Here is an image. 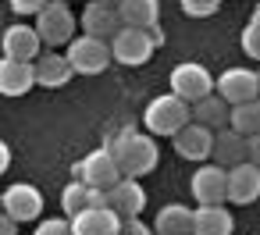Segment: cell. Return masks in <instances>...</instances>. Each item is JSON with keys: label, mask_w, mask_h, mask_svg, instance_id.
Returning <instances> with one entry per match:
<instances>
[{"label": "cell", "mask_w": 260, "mask_h": 235, "mask_svg": "<svg viewBox=\"0 0 260 235\" xmlns=\"http://www.w3.org/2000/svg\"><path fill=\"white\" fill-rule=\"evenodd\" d=\"M107 150L114 153L121 175H128V178H143L160 164V150H157V139L150 132L121 128V132H114L107 139Z\"/></svg>", "instance_id": "6da1fadb"}, {"label": "cell", "mask_w": 260, "mask_h": 235, "mask_svg": "<svg viewBox=\"0 0 260 235\" xmlns=\"http://www.w3.org/2000/svg\"><path fill=\"white\" fill-rule=\"evenodd\" d=\"M189 121H192V104L182 100L178 93L153 96L143 111V125L150 136H178Z\"/></svg>", "instance_id": "7a4b0ae2"}, {"label": "cell", "mask_w": 260, "mask_h": 235, "mask_svg": "<svg viewBox=\"0 0 260 235\" xmlns=\"http://www.w3.org/2000/svg\"><path fill=\"white\" fill-rule=\"evenodd\" d=\"M68 61H72V68H75V75H100V72L114 61L111 40L82 32V36H75V40L68 43Z\"/></svg>", "instance_id": "3957f363"}, {"label": "cell", "mask_w": 260, "mask_h": 235, "mask_svg": "<svg viewBox=\"0 0 260 235\" xmlns=\"http://www.w3.org/2000/svg\"><path fill=\"white\" fill-rule=\"evenodd\" d=\"M36 29H40V36H43V43L50 50L68 47L75 40V15L68 8V0H50V4L36 15Z\"/></svg>", "instance_id": "277c9868"}, {"label": "cell", "mask_w": 260, "mask_h": 235, "mask_svg": "<svg viewBox=\"0 0 260 235\" xmlns=\"http://www.w3.org/2000/svg\"><path fill=\"white\" fill-rule=\"evenodd\" d=\"M157 47H160V43H157L153 29H128V25H125V29L111 40L114 61L125 64V68H139V64H146V61L153 57Z\"/></svg>", "instance_id": "5b68a950"}, {"label": "cell", "mask_w": 260, "mask_h": 235, "mask_svg": "<svg viewBox=\"0 0 260 235\" xmlns=\"http://www.w3.org/2000/svg\"><path fill=\"white\" fill-rule=\"evenodd\" d=\"M168 82H171V93H178V96H182V100H189V104H196V100H203V96L217 93L214 75H210L200 61H182V64H175Z\"/></svg>", "instance_id": "8992f818"}, {"label": "cell", "mask_w": 260, "mask_h": 235, "mask_svg": "<svg viewBox=\"0 0 260 235\" xmlns=\"http://www.w3.org/2000/svg\"><path fill=\"white\" fill-rule=\"evenodd\" d=\"M75 178H82V182H86V185H93V189H114L125 175H121V167H118L114 153H111L107 146H100V150L86 153V157L75 164Z\"/></svg>", "instance_id": "52a82bcc"}, {"label": "cell", "mask_w": 260, "mask_h": 235, "mask_svg": "<svg viewBox=\"0 0 260 235\" xmlns=\"http://www.w3.org/2000/svg\"><path fill=\"white\" fill-rule=\"evenodd\" d=\"M214 128H207V125H200V121H189L178 136H171L175 139V153L182 157V160H196V164H207L210 157H214Z\"/></svg>", "instance_id": "ba28073f"}, {"label": "cell", "mask_w": 260, "mask_h": 235, "mask_svg": "<svg viewBox=\"0 0 260 235\" xmlns=\"http://www.w3.org/2000/svg\"><path fill=\"white\" fill-rule=\"evenodd\" d=\"M192 199L210 207V203H228V167L221 164H200L192 175Z\"/></svg>", "instance_id": "9c48e42d"}, {"label": "cell", "mask_w": 260, "mask_h": 235, "mask_svg": "<svg viewBox=\"0 0 260 235\" xmlns=\"http://www.w3.org/2000/svg\"><path fill=\"white\" fill-rule=\"evenodd\" d=\"M0 203H4V214H11L18 224L22 221H36L43 214V192L29 182H15L4 189V196H0Z\"/></svg>", "instance_id": "30bf717a"}, {"label": "cell", "mask_w": 260, "mask_h": 235, "mask_svg": "<svg viewBox=\"0 0 260 235\" xmlns=\"http://www.w3.org/2000/svg\"><path fill=\"white\" fill-rule=\"evenodd\" d=\"M217 93L235 107V104H249L260 100V75L249 68H228L217 75Z\"/></svg>", "instance_id": "8fae6325"}, {"label": "cell", "mask_w": 260, "mask_h": 235, "mask_svg": "<svg viewBox=\"0 0 260 235\" xmlns=\"http://www.w3.org/2000/svg\"><path fill=\"white\" fill-rule=\"evenodd\" d=\"M0 47H4V57L15 61H36L43 50V36L36 25H8L4 36H0Z\"/></svg>", "instance_id": "7c38bea8"}, {"label": "cell", "mask_w": 260, "mask_h": 235, "mask_svg": "<svg viewBox=\"0 0 260 235\" xmlns=\"http://www.w3.org/2000/svg\"><path fill=\"white\" fill-rule=\"evenodd\" d=\"M121 29H125V22H121L118 4H104V0H93V4H86V11H82V32L114 40Z\"/></svg>", "instance_id": "4fadbf2b"}, {"label": "cell", "mask_w": 260, "mask_h": 235, "mask_svg": "<svg viewBox=\"0 0 260 235\" xmlns=\"http://www.w3.org/2000/svg\"><path fill=\"white\" fill-rule=\"evenodd\" d=\"M72 228H75V235H118L125 228V221L114 207H89L72 217Z\"/></svg>", "instance_id": "5bb4252c"}, {"label": "cell", "mask_w": 260, "mask_h": 235, "mask_svg": "<svg viewBox=\"0 0 260 235\" xmlns=\"http://www.w3.org/2000/svg\"><path fill=\"white\" fill-rule=\"evenodd\" d=\"M36 82V61H15L4 57L0 61V93L4 96H25Z\"/></svg>", "instance_id": "9a60e30c"}, {"label": "cell", "mask_w": 260, "mask_h": 235, "mask_svg": "<svg viewBox=\"0 0 260 235\" xmlns=\"http://www.w3.org/2000/svg\"><path fill=\"white\" fill-rule=\"evenodd\" d=\"M260 196V167L253 160H242L235 167H228V203H253Z\"/></svg>", "instance_id": "2e32d148"}, {"label": "cell", "mask_w": 260, "mask_h": 235, "mask_svg": "<svg viewBox=\"0 0 260 235\" xmlns=\"http://www.w3.org/2000/svg\"><path fill=\"white\" fill-rule=\"evenodd\" d=\"M107 203L121 214V221H132V217H139L143 214V207H146V189L139 185V178H121L114 189H107Z\"/></svg>", "instance_id": "e0dca14e"}, {"label": "cell", "mask_w": 260, "mask_h": 235, "mask_svg": "<svg viewBox=\"0 0 260 235\" xmlns=\"http://www.w3.org/2000/svg\"><path fill=\"white\" fill-rule=\"evenodd\" d=\"M72 75H75V68H72L68 54L47 50V54L36 57V82H40L43 89H61V86L72 82Z\"/></svg>", "instance_id": "ac0fdd59"}, {"label": "cell", "mask_w": 260, "mask_h": 235, "mask_svg": "<svg viewBox=\"0 0 260 235\" xmlns=\"http://www.w3.org/2000/svg\"><path fill=\"white\" fill-rule=\"evenodd\" d=\"M242 160H249V139L242 132H235L232 125L228 128H217V136H214V164L235 167Z\"/></svg>", "instance_id": "d6986e66"}, {"label": "cell", "mask_w": 260, "mask_h": 235, "mask_svg": "<svg viewBox=\"0 0 260 235\" xmlns=\"http://www.w3.org/2000/svg\"><path fill=\"white\" fill-rule=\"evenodd\" d=\"M235 231V221H232V210L224 203H210V207H196V217H192V235H232Z\"/></svg>", "instance_id": "ffe728a7"}, {"label": "cell", "mask_w": 260, "mask_h": 235, "mask_svg": "<svg viewBox=\"0 0 260 235\" xmlns=\"http://www.w3.org/2000/svg\"><path fill=\"white\" fill-rule=\"evenodd\" d=\"M192 217H196L192 207H185V203H164L157 210L153 228H157V235H192Z\"/></svg>", "instance_id": "44dd1931"}, {"label": "cell", "mask_w": 260, "mask_h": 235, "mask_svg": "<svg viewBox=\"0 0 260 235\" xmlns=\"http://www.w3.org/2000/svg\"><path fill=\"white\" fill-rule=\"evenodd\" d=\"M192 121L214 128V132H217V128H228V121H232V104H228L221 93H210V96H203V100L192 104Z\"/></svg>", "instance_id": "7402d4cb"}, {"label": "cell", "mask_w": 260, "mask_h": 235, "mask_svg": "<svg viewBox=\"0 0 260 235\" xmlns=\"http://www.w3.org/2000/svg\"><path fill=\"white\" fill-rule=\"evenodd\" d=\"M118 11L128 29H157L160 0H118Z\"/></svg>", "instance_id": "603a6c76"}, {"label": "cell", "mask_w": 260, "mask_h": 235, "mask_svg": "<svg viewBox=\"0 0 260 235\" xmlns=\"http://www.w3.org/2000/svg\"><path fill=\"white\" fill-rule=\"evenodd\" d=\"M89 207H93V185H86L82 178H72L61 189V210H64V217H75V214H82Z\"/></svg>", "instance_id": "cb8c5ba5"}, {"label": "cell", "mask_w": 260, "mask_h": 235, "mask_svg": "<svg viewBox=\"0 0 260 235\" xmlns=\"http://www.w3.org/2000/svg\"><path fill=\"white\" fill-rule=\"evenodd\" d=\"M235 132H242L246 139L260 132V100H249V104H235L232 107V121H228Z\"/></svg>", "instance_id": "d4e9b609"}, {"label": "cell", "mask_w": 260, "mask_h": 235, "mask_svg": "<svg viewBox=\"0 0 260 235\" xmlns=\"http://www.w3.org/2000/svg\"><path fill=\"white\" fill-rule=\"evenodd\" d=\"M32 235H75V228H72V217H43Z\"/></svg>", "instance_id": "484cf974"}, {"label": "cell", "mask_w": 260, "mask_h": 235, "mask_svg": "<svg viewBox=\"0 0 260 235\" xmlns=\"http://www.w3.org/2000/svg\"><path fill=\"white\" fill-rule=\"evenodd\" d=\"M242 54L246 57H253V61H260V25L256 22H246V29H242Z\"/></svg>", "instance_id": "4316f807"}, {"label": "cell", "mask_w": 260, "mask_h": 235, "mask_svg": "<svg viewBox=\"0 0 260 235\" xmlns=\"http://www.w3.org/2000/svg\"><path fill=\"white\" fill-rule=\"evenodd\" d=\"M178 4H182V11L189 18H210L221 8V0H178Z\"/></svg>", "instance_id": "83f0119b"}, {"label": "cell", "mask_w": 260, "mask_h": 235, "mask_svg": "<svg viewBox=\"0 0 260 235\" xmlns=\"http://www.w3.org/2000/svg\"><path fill=\"white\" fill-rule=\"evenodd\" d=\"M8 4H11L15 15H40V11L50 4V0H8Z\"/></svg>", "instance_id": "f1b7e54d"}, {"label": "cell", "mask_w": 260, "mask_h": 235, "mask_svg": "<svg viewBox=\"0 0 260 235\" xmlns=\"http://www.w3.org/2000/svg\"><path fill=\"white\" fill-rule=\"evenodd\" d=\"M125 235H157V228L153 224H146L143 217H132V221H125V228H121Z\"/></svg>", "instance_id": "f546056e"}, {"label": "cell", "mask_w": 260, "mask_h": 235, "mask_svg": "<svg viewBox=\"0 0 260 235\" xmlns=\"http://www.w3.org/2000/svg\"><path fill=\"white\" fill-rule=\"evenodd\" d=\"M249 160L260 167V132H256V136H249Z\"/></svg>", "instance_id": "4dcf8cb0"}, {"label": "cell", "mask_w": 260, "mask_h": 235, "mask_svg": "<svg viewBox=\"0 0 260 235\" xmlns=\"http://www.w3.org/2000/svg\"><path fill=\"white\" fill-rule=\"evenodd\" d=\"M15 224H18V221H15L11 214H4V217H0V235H15Z\"/></svg>", "instance_id": "1f68e13d"}, {"label": "cell", "mask_w": 260, "mask_h": 235, "mask_svg": "<svg viewBox=\"0 0 260 235\" xmlns=\"http://www.w3.org/2000/svg\"><path fill=\"white\" fill-rule=\"evenodd\" d=\"M249 22H256V25H260V4L253 8V18H249Z\"/></svg>", "instance_id": "d6a6232c"}, {"label": "cell", "mask_w": 260, "mask_h": 235, "mask_svg": "<svg viewBox=\"0 0 260 235\" xmlns=\"http://www.w3.org/2000/svg\"><path fill=\"white\" fill-rule=\"evenodd\" d=\"M104 4H118V0H104Z\"/></svg>", "instance_id": "836d02e7"}, {"label": "cell", "mask_w": 260, "mask_h": 235, "mask_svg": "<svg viewBox=\"0 0 260 235\" xmlns=\"http://www.w3.org/2000/svg\"><path fill=\"white\" fill-rule=\"evenodd\" d=\"M118 235H125V231H118Z\"/></svg>", "instance_id": "e575fe53"}, {"label": "cell", "mask_w": 260, "mask_h": 235, "mask_svg": "<svg viewBox=\"0 0 260 235\" xmlns=\"http://www.w3.org/2000/svg\"><path fill=\"white\" fill-rule=\"evenodd\" d=\"M68 4H72V0H68Z\"/></svg>", "instance_id": "d590c367"}, {"label": "cell", "mask_w": 260, "mask_h": 235, "mask_svg": "<svg viewBox=\"0 0 260 235\" xmlns=\"http://www.w3.org/2000/svg\"><path fill=\"white\" fill-rule=\"evenodd\" d=\"M256 75H260V72H256Z\"/></svg>", "instance_id": "8d00e7d4"}]
</instances>
